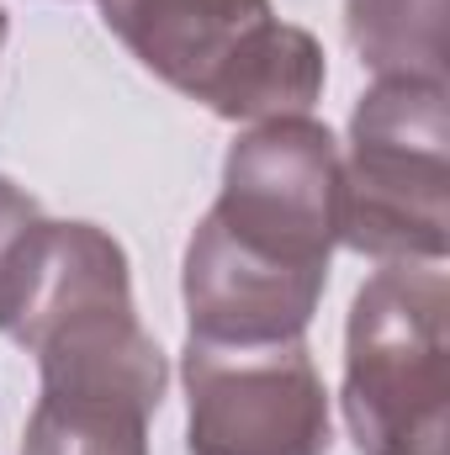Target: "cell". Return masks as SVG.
<instances>
[{
	"label": "cell",
	"instance_id": "cell-1",
	"mask_svg": "<svg viewBox=\"0 0 450 455\" xmlns=\"http://www.w3.org/2000/svg\"><path fill=\"white\" fill-rule=\"evenodd\" d=\"M339 243V143L313 116L249 122L223 159V191L181 265L191 339H302Z\"/></svg>",
	"mask_w": 450,
	"mask_h": 455
},
{
	"label": "cell",
	"instance_id": "cell-2",
	"mask_svg": "<svg viewBox=\"0 0 450 455\" xmlns=\"http://www.w3.org/2000/svg\"><path fill=\"white\" fill-rule=\"evenodd\" d=\"M0 329L37 355L43 392L122 397L159 413L170 365L138 323L127 254L96 223H37L5 259Z\"/></svg>",
	"mask_w": 450,
	"mask_h": 455
},
{
	"label": "cell",
	"instance_id": "cell-3",
	"mask_svg": "<svg viewBox=\"0 0 450 455\" xmlns=\"http://www.w3.org/2000/svg\"><path fill=\"white\" fill-rule=\"evenodd\" d=\"M101 16L149 75L223 122L308 116L329 85L318 37L270 0H101Z\"/></svg>",
	"mask_w": 450,
	"mask_h": 455
},
{
	"label": "cell",
	"instance_id": "cell-4",
	"mask_svg": "<svg viewBox=\"0 0 450 455\" xmlns=\"http://www.w3.org/2000/svg\"><path fill=\"white\" fill-rule=\"evenodd\" d=\"M344 424L360 455H450V286L382 265L344 323Z\"/></svg>",
	"mask_w": 450,
	"mask_h": 455
},
{
	"label": "cell",
	"instance_id": "cell-5",
	"mask_svg": "<svg viewBox=\"0 0 450 455\" xmlns=\"http://www.w3.org/2000/svg\"><path fill=\"white\" fill-rule=\"evenodd\" d=\"M446 80H376L350 112L339 243L376 265H440L450 249Z\"/></svg>",
	"mask_w": 450,
	"mask_h": 455
},
{
	"label": "cell",
	"instance_id": "cell-6",
	"mask_svg": "<svg viewBox=\"0 0 450 455\" xmlns=\"http://www.w3.org/2000/svg\"><path fill=\"white\" fill-rule=\"evenodd\" d=\"M191 455H329V392L302 339H186Z\"/></svg>",
	"mask_w": 450,
	"mask_h": 455
},
{
	"label": "cell",
	"instance_id": "cell-7",
	"mask_svg": "<svg viewBox=\"0 0 450 455\" xmlns=\"http://www.w3.org/2000/svg\"><path fill=\"white\" fill-rule=\"evenodd\" d=\"M344 32L376 80H446V0H344Z\"/></svg>",
	"mask_w": 450,
	"mask_h": 455
},
{
	"label": "cell",
	"instance_id": "cell-8",
	"mask_svg": "<svg viewBox=\"0 0 450 455\" xmlns=\"http://www.w3.org/2000/svg\"><path fill=\"white\" fill-rule=\"evenodd\" d=\"M149 408L122 397H59L43 392L21 455H149Z\"/></svg>",
	"mask_w": 450,
	"mask_h": 455
},
{
	"label": "cell",
	"instance_id": "cell-9",
	"mask_svg": "<svg viewBox=\"0 0 450 455\" xmlns=\"http://www.w3.org/2000/svg\"><path fill=\"white\" fill-rule=\"evenodd\" d=\"M37 223V202L16 186V180H5L0 175V275H5V259H11V249L21 243V233Z\"/></svg>",
	"mask_w": 450,
	"mask_h": 455
},
{
	"label": "cell",
	"instance_id": "cell-10",
	"mask_svg": "<svg viewBox=\"0 0 450 455\" xmlns=\"http://www.w3.org/2000/svg\"><path fill=\"white\" fill-rule=\"evenodd\" d=\"M0 48H5V11H0Z\"/></svg>",
	"mask_w": 450,
	"mask_h": 455
}]
</instances>
